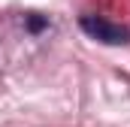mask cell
I'll list each match as a JSON object with an SVG mask.
<instances>
[{"label":"cell","instance_id":"6da1fadb","mask_svg":"<svg viewBox=\"0 0 130 127\" xmlns=\"http://www.w3.org/2000/svg\"><path fill=\"white\" fill-rule=\"evenodd\" d=\"M82 30L100 42H106V45H121L130 39V30L124 24H115V21L100 18V15H82Z\"/></svg>","mask_w":130,"mask_h":127}]
</instances>
